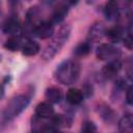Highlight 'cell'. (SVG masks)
Masks as SVG:
<instances>
[{"label":"cell","instance_id":"1","mask_svg":"<svg viewBox=\"0 0 133 133\" xmlns=\"http://www.w3.org/2000/svg\"><path fill=\"white\" fill-rule=\"evenodd\" d=\"M80 63L75 59L63 60L55 70V79L64 85L75 83L80 76Z\"/></svg>","mask_w":133,"mask_h":133},{"label":"cell","instance_id":"2","mask_svg":"<svg viewBox=\"0 0 133 133\" xmlns=\"http://www.w3.org/2000/svg\"><path fill=\"white\" fill-rule=\"evenodd\" d=\"M71 34V26L69 24L62 25L53 35L51 43L47 45V47L43 51V58L45 60H51L62 48V46L68 41Z\"/></svg>","mask_w":133,"mask_h":133},{"label":"cell","instance_id":"3","mask_svg":"<svg viewBox=\"0 0 133 133\" xmlns=\"http://www.w3.org/2000/svg\"><path fill=\"white\" fill-rule=\"evenodd\" d=\"M29 103H30V97H28L27 95H18L11 98L2 112L3 121H10L17 117L20 113H22L26 109Z\"/></svg>","mask_w":133,"mask_h":133},{"label":"cell","instance_id":"4","mask_svg":"<svg viewBox=\"0 0 133 133\" xmlns=\"http://www.w3.org/2000/svg\"><path fill=\"white\" fill-rule=\"evenodd\" d=\"M119 54V49L114 47L112 44H101L97 47L96 50V56L100 60H112L115 59Z\"/></svg>","mask_w":133,"mask_h":133},{"label":"cell","instance_id":"5","mask_svg":"<svg viewBox=\"0 0 133 133\" xmlns=\"http://www.w3.org/2000/svg\"><path fill=\"white\" fill-rule=\"evenodd\" d=\"M32 33H34V35H36L38 38H42V39L49 38L54 34V24L50 20L42 21L33 28Z\"/></svg>","mask_w":133,"mask_h":133},{"label":"cell","instance_id":"6","mask_svg":"<svg viewBox=\"0 0 133 133\" xmlns=\"http://www.w3.org/2000/svg\"><path fill=\"white\" fill-rule=\"evenodd\" d=\"M42 9L38 5H33V6H30L29 9L27 10V14H26V22H27V25L29 27H31L32 31H33V28L38 24L41 23L43 20H42Z\"/></svg>","mask_w":133,"mask_h":133},{"label":"cell","instance_id":"7","mask_svg":"<svg viewBox=\"0 0 133 133\" xmlns=\"http://www.w3.org/2000/svg\"><path fill=\"white\" fill-rule=\"evenodd\" d=\"M121 69H122V62L117 58H115V59L110 60L108 63H106L103 66L102 74L107 79H113L117 76Z\"/></svg>","mask_w":133,"mask_h":133},{"label":"cell","instance_id":"8","mask_svg":"<svg viewBox=\"0 0 133 133\" xmlns=\"http://www.w3.org/2000/svg\"><path fill=\"white\" fill-rule=\"evenodd\" d=\"M107 28L102 22H97L92 24L88 30V39L91 42H99L104 36H106Z\"/></svg>","mask_w":133,"mask_h":133},{"label":"cell","instance_id":"9","mask_svg":"<svg viewBox=\"0 0 133 133\" xmlns=\"http://www.w3.org/2000/svg\"><path fill=\"white\" fill-rule=\"evenodd\" d=\"M125 35H126L125 28L123 25H119V24L113 25L106 30V36L112 43H117L119 41H123Z\"/></svg>","mask_w":133,"mask_h":133},{"label":"cell","instance_id":"10","mask_svg":"<svg viewBox=\"0 0 133 133\" xmlns=\"http://www.w3.org/2000/svg\"><path fill=\"white\" fill-rule=\"evenodd\" d=\"M21 30V25L18 21V19L16 17H9L7 18L3 25H2V31L6 34H9L10 36L11 35H17V33Z\"/></svg>","mask_w":133,"mask_h":133},{"label":"cell","instance_id":"11","mask_svg":"<svg viewBox=\"0 0 133 133\" xmlns=\"http://www.w3.org/2000/svg\"><path fill=\"white\" fill-rule=\"evenodd\" d=\"M104 14L107 20L109 21H115L119 19L121 11L118 7V3L116 1H108L104 7Z\"/></svg>","mask_w":133,"mask_h":133},{"label":"cell","instance_id":"12","mask_svg":"<svg viewBox=\"0 0 133 133\" xmlns=\"http://www.w3.org/2000/svg\"><path fill=\"white\" fill-rule=\"evenodd\" d=\"M68 12H69V6L65 3H58L53 9L50 21L53 24L54 23H61L64 20V18L66 17Z\"/></svg>","mask_w":133,"mask_h":133},{"label":"cell","instance_id":"13","mask_svg":"<svg viewBox=\"0 0 133 133\" xmlns=\"http://www.w3.org/2000/svg\"><path fill=\"white\" fill-rule=\"evenodd\" d=\"M54 113L53 106L49 102H43L39 103L35 107V115L39 118H49L52 117Z\"/></svg>","mask_w":133,"mask_h":133},{"label":"cell","instance_id":"14","mask_svg":"<svg viewBox=\"0 0 133 133\" xmlns=\"http://www.w3.org/2000/svg\"><path fill=\"white\" fill-rule=\"evenodd\" d=\"M118 131L121 133H133V113H127L118 121Z\"/></svg>","mask_w":133,"mask_h":133},{"label":"cell","instance_id":"15","mask_svg":"<svg viewBox=\"0 0 133 133\" xmlns=\"http://www.w3.org/2000/svg\"><path fill=\"white\" fill-rule=\"evenodd\" d=\"M83 98H84L83 92L80 89L74 88V87L70 88L66 91V95H65V100L71 105H79V104H81L82 101H83Z\"/></svg>","mask_w":133,"mask_h":133},{"label":"cell","instance_id":"16","mask_svg":"<svg viewBox=\"0 0 133 133\" xmlns=\"http://www.w3.org/2000/svg\"><path fill=\"white\" fill-rule=\"evenodd\" d=\"M21 50H22L23 55L25 56H34L39 52L41 47L37 42L33 39H28L23 44V47Z\"/></svg>","mask_w":133,"mask_h":133},{"label":"cell","instance_id":"17","mask_svg":"<svg viewBox=\"0 0 133 133\" xmlns=\"http://www.w3.org/2000/svg\"><path fill=\"white\" fill-rule=\"evenodd\" d=\"M46 99L48 100L49 103L51 104H57L60 102L61 98H62V92L59 88L57 87H49L46 89V94H45Z\"/></svg>","mask_w":133,"mask_h":133},{"label":"cell","instance_id":"18","mask_svg":"<svg viewBox=\"0 0 133 133\" xmlns=\"http://www.w3.org/2000/svg\"><path fill=\"white\" fill-rule=\"evenodd\" d=\"M23 47V44H22V38L19 36V35H11L9 36L5 44H4V48L11 51V52H15V51H18L20 49H22Z\"/></svg>","mask_w":133,"mask_h":133},{"label":"cell","instance_id":"19","mask_svg":"<svg viewBox=\"0 0 133 133\" xmlns=\"http://www.w3.org/2000/svg\"><path fill=\"white\" fill-rule=\"evenodd\" d=\"M91 50V45L89 42H82L76 46L74 49V54L77 57H84L90 53Z\"/></svg>","mask_w":133,"mask_h":133},{"label":"cell","instance_id":"20","mask_svg":"<svg viewBox=\"0 0 133 133\" xmlns=\"http://www.w3.org/2000/svg\"><path fill=\"white\" fill-rule=\"evenodd\" d=\"M52 123L57 127H69L71 125V119L65 115L57 114V115L53 116Z\"/></svg>","mask_w":133,"mask_h":133},{"label":"cell","instance_id":"21","mask_svg":"<svg viewBox=\"0 0 133 133\" xmlns=\"http://www.w3.org/2000/svg\"><path fill=\"white\" fill-rule=\"evenodd\" d=\"M81 133H98L97 126L91 121H85L81 127Z\"/></svg>","mask_w":133,"mask_h":133},{"label":"cell","instance_id":"22","mask_svg":"<svg viewBox=\"0 0 133 133\" xmlns=\"http://www.w3.org/2000/svg\"><path fill=\"white\" fill-rule=\"evenodd\" d=\"M126 73L127 76L133 81V57H130L126 62Z\"/></svg>","mask_w":133,"mask_h":133},{"label":"cell","instance_id":"23","mask_svg":"<svg viewBox=\"0 0 133 133\" xmlns=\"http://www.w3.org/2000/svg\"><path fill=\"white\" fill-rule=\"evenodd\" d=\"M123 42H124V45L126 48H128L129 50H133V33L126 34Z\"/></svg>","mask_w":133,"mask_h":133},{"label":"cell","instance_id":"24","mask_svg":"<svg viewBox=\"0 0 133 133\" xmlns=\"http://www.w3.org/2000/svg\"><path fill=\"white\" fill-rule=\"evenodd\" d=\"M126 102L129 105L133 106V84L128 86V88L126 90Z\"/></svg>","mask_w":133,"mask_h":133},{"label":"cell","instance_id":"25","mask_svg":"<svg viewBox=\"0 0 133 133\" xmlns=\"http://www.w3.org/2000/svg\"><path fill=\"white\" fill-rule=\"evenodd\" d=\"M100 109H99V113L102 115V117H111V114H112V111H111V109L108 107V106H106V105H104L103 107L102 106H100L99 107Z\"/></svg>","mask_w":133,"mask_h":133},{"label":"cell","instance_id":"26","mask_svg":"<svg viewBox=\"0 0 133 133\" xmlns=\"http://www.w3.org/2000/svg\"><path fill=\"white\" fill-rule=\"evenodd\" d=\"M55 133H64V132H58V131L56 132V131H55Z\"/></svg>","mask_w":133,"mask_h":133}]
</instances>
